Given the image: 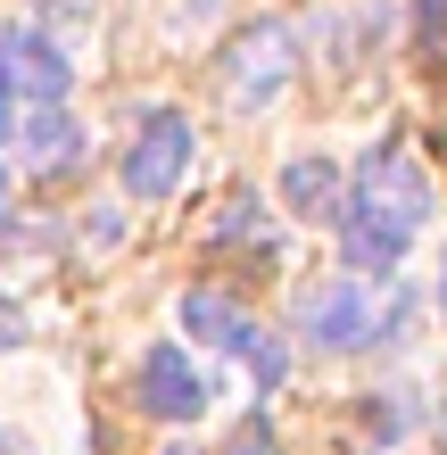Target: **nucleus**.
<instances>
[{
	"instance_id": "1a4fd4ad",
	"label": "nucleus",
	"mask_w": 447,
	"mask_h": 455,
	"mask_svg": "<svg viewBox=\"0 0 447 455\" xmlns=\"http://www.w3.org/2000/svg\"><path fill=\"white\" fill-rule=\"evenodd\" d=\"M17 149H25V166H67V157H75V124L59 108H25Z\"/></svg>"
},
{
	"instance_id": "f03ea898",
	"label": "nucleus",
	"mask_w": 447,
	"mask_h": 455,
	"mask_svg": "<svg viewBox=\"0 0 447 455\" xmlns=\"http://www.w3.org/2000/svg\"><path fill=\"white\" fill-rule=\"evenodd\" d=\"M291 75H299L291 25H282V17H249L241 34L224 42V59H216V92H224V108L257 116V108H274V100H282V84H291Z\"/></svg>"
},
{
	"instance_id": "6e6552de",
	"label": "nucleus",
	"mask_w": 447,
	"mask_h": 455,
	"mask_svg": "<svg viewBox=\"0 0 447 455\" xmlns=\"http://www.w3.org/2000/svg\"><path fill=\"white\" fill-rule=\"evenodd\" d=\"M282 199H291V216H331V199H339V166H331V157H299V166L282 174Z\"/></svg>"
},
{
	"instance_id": "ddd939ff",
	"label": "nucleus",
	"mask_w": 447,
	"mask_h": 455,
	"mask_svg": "<svg viewBox=\"0 0 447 455\" xmlns=\"http://www.w3.org/2000/svg\"><path fill=\"white\" fill-rule=\"evenodd\" d=\"M17 339H25V315H17L9 299H0V347H17Z\"/></svg>"
},
{
	"instance_id": "39448f33",
	"label": "nucleus",
	"mask_w": 447,
	"mask_h": 455,
	"mask_svg": "<svg viewBox=\"0 0 447 455\" xmlns=\"http://www.w3.org/2000/svg\"><path fill=\"white\" fill-rule=\"evenodd\" d=\"M182 166H191V124H182L174 108H157L141 132H133V149H124V191L133 199H166Z\"/></svg>"
},
{
	"instance_id": "4468645a",
	"label": "nucleus",
	"mask_w": 447,
	"mask_h": 455,
	"mask_svg": "<svg viewBox=\"0 0 447 455\" xmlns=\"http://www.w3.org/2000/svg\"><path fill=\"white\" fill-rule=\"evenodd\" d=\"M0 199H9V174H0Z\"/></svg>"
},
{
	"instance_id": "20e7f679",
	"label": "nucleus",
	"mask_w": 447,
	"mask_h": 455,
	"mask_svg": "<svg viewBox=\"0 0 447 455\" xmlns=\"http://www.w3.org/2000/svg\"><path fill=\"white\" fill-rule=\"evenodd\" d=\"M67 84H75L67 59L34 34V25H9V34H0V108H9V100H25V108H59Z\"/></svg>"
},
{
	"instance_id": "f257e3e1",
	"label": "nucleus",
	"mask_w": 447,
	"mask_h": 455,
	"mask_svg": "<svg viewBox=\"0 0 447 455\" xmlns=\"http://www.w3.org/2000/svg\"><path fill=\"white\" fill-rule=\"evenodd\" d=\"M423 216H431L423 157L398 149V141L364 149V166L348 182V265L356 274H389V265L406 257V240L423 232Z\"/></svg>"
},
{
	"instance_id": "2eb2a0df",
	"label": "nucleus",
	"mask_w": 447,
	"mask_h": 455,
	"mask_svg": "<svg viewBox=\"0 0 447 455\" xmlns=\"http://www.w3.org/2000/svg\"><path fill=\"white\" fill-rule=\"evenodd\" d=\"M439 282H447V274H439ZM439 299H447V290H439Z\"/></svg>"
},
{
	"instance_id": "9b49d317",
	"label": "nucleus",
	"mask_w": 447,
	"mask_h": 455,
	"mask_svg": "<svg viewBox=\"0 0 447 455\" xmlns=\"http://www.w3.org/2000/svg\"><path fill=\"white\" fill-rule=\"evenodd\" d=\"M232 455H274V422H266V414H249V422H241V439H232Z\"/></svg>"
},
{
	"instance_id": "9d476101",
	"label": "nucleus",
	"mask_w": 447,
	"mask_h": 455,
	"mask_svg": "<svg viewBox=\"0 0 447 455\" xmlns=\"http://www.w3.org/2000/svg\"><path fill=\"white\" fill-rule=\"evenodd\" d=\"M216 232H232V240H249V232H257V199H249V191H232V199L216 207Z\"/></svg>"
},
{
	"instance_id": "423d86ee",
	"label": "nucleus",
	"mask_w": 447,
	"mask_h": 455,
	"mask_svg": "<svg viewBox=\"0 0 447 455\" xmlns=\"http://www.w3.org/2000/svg\"><path fill=\"white\" fill-rule=\"evenodd\" d=\"M141 397L166 422H199V372H191V356H182V347H149V364H141Z\"/></svg>"
},
{
	"instance_id": "f8f14e48",
	"label": "nucleus",
	"mask_w": 447,
	"mask_h": 455,
	"mask_svg": "<svg viewBox=\"0 0 447 455\" xmlns=\"http://www.w3.org/2000/svg\"><path fill=\"white\" fill-rule=\"evenodd\" d=\"M414 17H423V42H439V50H447V0H423Z\"/></svg>"
},
{
	"instance_id": "dca6fc26",
	"label": "nucleus",
	"mask_w": 447,
	"mask_h": 455,
	"mask_svg": "<svg viewBox=\"0 0 447 455\" xmlns=\"http://www.w3.org/2000/svg\"><path fill=\"white\" fill-rule=\"evenodd\" d=\"M174 455H191V447H174Z\"/></svg>"
},
{
	"instance_id": "7ed1b4c3",
	"label": "nucleus",
	"mask_w": 447,
	"mask_h": 455,
	"mask_svg": "<svg viewBox=\"0 0 447 455\" xmlns=\"http://www.w3.org/2000/svg\"><path fill=\"white\" fill-rule=\"evenodd\" d=\"M182 323H191L207 347H224V356H241L249 372H257V389H274L282 372H291V356H282V339L274 331H257L241 307L232 299H216V290H191V299H182Z\"/></svg>"
},
{
	"instance_id": "0eeeda50",
	"label": "nucleus",
	"mask_w": 447,
	"mask_h": 455,
	"mask_svg": "<svg viewBox=\"0 0 447 455\" xmlns=\"http://www.w3.org/2000/svg\"><path fill=\"white\" fill-rule=\"evenodd\" d=\"M307 331L323 347H364V339H373V282H339L331 299L307 315Z\"/></svg>"
}]
</instances>
